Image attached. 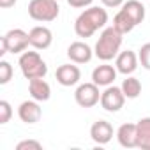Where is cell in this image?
Returning <instances> with one entry per match:
<instances>
[{
    "label": "cell",
    "instance_id": "obj_1",
    "mask_svg": "<svg viewBox=\"0 0 150 150\" xmlns=\"http://www.w3.org/2000/svg\"><path fill=\"white\" fill-rule=\"evenodd\" d=\"M108 23V13L101 7H88L85 9L74 23V32L80 37H92L99 28Z\"/></svg>",
    "mask_w": 150,
    "mask_h": 150
},
{
    "label": "cell",
    "instance_id": "obj_2",
    "mask_svg": "<svg viewBox=\"0 0 150 150\" xmlns=\"http://www.w3.org/2000/svg\"><path fill=\"white\" fill-rule=\"evenodd\" d=\"M122 35L115 27H110V28H104L103 34L99 35V41L96 42V50H94V55L104 62L115 58L120 51V46H122Z\"/></svg>",
    "mask_w": 150,
    "mask_h": 150
},
{
    "label": "cell",
    "instance_id": "obj_3",
    "mask_svg": "<svg viewBox=\"0 0 150 150\" xmlns=\"http://www.w3.org/2000/svg\"><path fill=\"white\" fill-rule=\"evenodd\" d=\"M20 69L23 76L30 81L35 78H44L48 74V65L37 51H25L20 57Z\"/></svg>",
    "mask_w": 150,
    "mask_h": 150
},
{
    "label": "cell",
    "instance_id": "obj_4",
    "mask_svg": "<svg viewBox=\"0 0 150 150\" xmlns=\"http://www.w3.org/2000/svg\"><path fill=\"white\" fill-rule=\"evenodd\" d=\"M60 6L57 0H30L28 16L35 21H53L58 18Z\"/></svg>",
    "mask_w": 150,
    "mask_h": 150
},
{
    "label": "cell",
    "instance_id": "obj_5",
    "mask_svg": "<svg viewBox=\"0 0 150 150\" xmlns=\"http://www.w3.org/2000/svg\"><path fill=\"white\" fill-rule=\"evenodd\" d=\"M28 44H30L28 34L25 30H21V28H13L2 37V51H0V55L21 53V51H25L28 48Z\"/></svg>",
    "mask_w": 150,
    "mask_h": 150
},
{
    "label": "cell",
    "instance_id": "obj_6",
    "mask_svg": "<svg viewBox=\"0 0 150 150\" xmlns=\"http://www.w3.org/2000/svg\"><path fill=\"white\" fill-rule=\"evenodd\" d=\"M125 96L122 92L120 87H106V90L101 94V106L110 111V113H117L124 108V103H125Z\"/></svg>",
    "mask_w": 150,
    "mask_h": 150
},
{
    "label": "cell",
    "instance_id": "obj_7",
    "mask_svg": "<svg viewBox=\"0 0 150 150\" xmlns=\"http://www.w3.org/2000/svg\"><path fill=\"white\" fill-rule=\"evenodd\" d=\"M74 99L81 108H92L101 101V94H99V85L92 83H83L76 88L74 92Z\"/></svg>",
    "mask_w": 150,
    "mask_h": 150
},
{
    "label": "cell",
    "instance_id": "obj_8",
    "mask_svg": "<svg viewBox=\"0 0 150 150\" xmlns=\"http://www.w3.org/2000/svg\"><path fill=\"white\" fill-rule=\"evenodd\" d=\"M81 78V71L74 64H64L57 69V81L62 87H72L76 85Z\"/></svg>",
    "mask_w": 150,
    "mask_h": 150
},
{
    "label": "cell",
    "instance_id": "obj_9",
    "mask_svg": "<svg viewBox=\"0 0 150 150\" xmlns=\"http://www.w3.org/2000/svg\"><path fill=\"white\" fill-rule=\"evenodd\" d=\"M18 117L25 124H35L42 117V110L39 106V101H23L18 108Z\"/></svg>",
    "mask_w": 150,
    "mask_h": 150
},
{
    "label": "cell",
    "instance_id": "obj_10",
    "mask_svg": "<svg viewBox=\"0 0 150 150\" xmlns=\"http://www.w3.org/2000/svg\"><path fill=\"white\" fill-rule=\"evenodd\" d=\"M92 48L87 44V42H81V41H76L72 42L69 48H67V57L71 58V62L74 64H87L92 60Z\"/></svg>",
    "mask_w": 150,
    "mask_h": 150
},
{
    "label": "cell",
    "instance_id": "obj_11",
    "mask_svg": "<svg viewBox=\"0 0 150 150\" xmlns=\"http://www.w3.org/2000/svg\"><path fill=\"white\" fill-rule=\"evenodd\" d=\"M28 37H30V46H34L35 50H46L53 42V34L48 27H34L28 32Z\"/></svg>",
    "mask_w": 150,
    "mask_h": 150
},
{
    "label": "cell",
    "instance_id": "obj_12",
    "mask_svg": "<svg viewBox=\"0 0 150 150\" xmlns=\"http://www.w3.org/2000/svg\"><path fill=\"white\" fill-rule=\"evenodd\" d=\"M117 69L113 65H108V64H103V65H97L94 71H92V81L99 87H110L115 80H117Z\"/></svg>",
    "mask_w": 150,
    "mask_h": 150
},
{
    "label": "cell",
    "instance_id": "obj_13",
    "mask_svg": "<svg viewBox=\"0 0 150 150\" xmlns=\"http://www.w3.org/2000/svg\"><path fill=\"white\" fill-rule=\"evenodd\" d=\"M90 138L97 143V145H106L111 141L113 138V125L106 120H97L94 122V125L90 127Z\"/></svg>",
    "mask_w": 150,
    "mask_h": 150
},
{
    "label": "cell",
    "instance_id": "obj_14",
    "mask_svg": "<svg viewBox=\"0 0 150 150\" xmlns=\"http://www.w3.org/2000/svg\"><path fill=\"white\" fill-rule=\"evenodd\" d=\"M138 55L131 50H125L122 53L117 55V60H115V65H117V71L125 74V76H129V74H132L138 67Z\"/></svg>",
    "mask_w": 150,
    "mask_h": 150
},
{
    "label": "cell",
    "instance_id": "obj_15",
    "mask_svg": "<svg viewBox=\"0 0 150 150\" xmlns=\"http://www.w3.org/2000/svg\"><path fill=\"white\" fill-rule=\"evenodd\" d=\"M117 138L124 148L138 146V125L136 124H122L117 131Z\"/></svg>",
    "mask_w": 150,
    "mask_h": 150
},
{
    "label": "cell",
    "instance_id": "obj_16",
    "mask_svg": "<svg viewBox=\"0 0 150 150\" xmlns=\"http://www.w3.org/2000/svg\"><path fill=\"white\" fill-rule=\"evenodd\" d=\"M28 92L32 96V99L42 103V101H48L51 97V88L50 85L44 81V78H35V80H30L28 81Z\"/></svg>",
    "mask_w": 150,
    "mask_h": 150
},
{
    "label": "cell",
    "instance_id": "obj_17",
    "mask_svg": "<svg viewBox=\"0 0 150 150\" xmlns=\"http://www.w3.org/2000/svg\"><path fill=\"white\" fill-rule=\"evenodd\" d=\"M122 11L134 21V25H139L145 20V6L139 0H127L122 6Z\"/></svg>",
    "mask_w": 150,
    "mask_h": 150
},
{
    "label": "cell",
    "instance_id": "obj_18",
    "mask_svg": "<svg viewBox=\"0 0 150 150\" xmlns=\"http://www.w3.org/2000/svg\"><path fill=\"white\" fill-rule=\"evenodd\" d=\"M138 148L150 150V117L138 120Z\"/></svg>",
    "mask_w": 150,
    "mask_h": 150
},
{
    "label": "cell",
    "instance_id": "obj_19",
    "mask_svg": "<svg viewBox=\"0 0 150 150\" xmlns=\"http://www.w3.org/2000/svg\"><path fill=\"white\" fill-rule=\"evenodd\" d=\"M122 92H124V96L127 97V99H136L139 94H141V83H139V80L138 78H134V76H127L124 81H122Z\"/></svg>",
    "mask_w": 150,
    "mask_h": 150
},
{
    "label": "cell",
    "instance_id": "obj_20",
    "mask_svg": "<svg viewBox=\"0 0 150 150\" xmlns=\"http://www.w3.org/2000/svg\"><path fill=\"white\" fill-rule=\"evenodd\" d=\"M113 27H115L120 34H129L136 25H134V21L120 9V11L115 14V18H113Z\"/></svg>",
    "mask_w": 150,
    "mask_h": 150
},
{
    "label": "cell",
    "instance_id": "obj_21",
    "mask_svg": "<svg viewBox=\"0 0 150 150\" xmlns=\"http://www.w3.org/2000/svg\"><path fill=\"white\" fill-rule=\"evenodd\" d=\"M13 78V65L6 60L0 62V85H7Z\"/></svg>",
    "mask_w": 150,
    "mask_h": 150
},
{
    "label": "cell",
    "instance_id": "obj_22",
    "mask_svg": "<svg viewBox=\"0 0 150 150\" xmlns=\"http://www.w3.org/2000/svg\"><path fill=\"white\" fill-rule=\"evenodd\" d=\"M138 58L141 62V67H145L146 71H150V42H146V44H143L139 48Z\"/></svg>",
    "mask_w": 150,
    "mask_h": 150
},
{
    "label": "cell",
    "instance_id": "obj_23",
    "mask_svg": "<svg viewBox=\"0 0 150 150\" xmlns=\"http://www.w3.org/2000/svg\"><path fill=\"white\" fill-rule=\"evenodd\" d=\"M13 117V108L7 101H0V124H7Z\"/></svg>",
    "mask_w": 150,
    "mask_h": 150
},
{
    "label": "cell",
    "instance_id": "obj_24",
    "mask_svg": "<svg viewBox=\"0 0 150 150\" xmlns=\"http://www.w3.org/2000/svg\"><path fill=\"white\" fill-rule=\"evenodd\" d=\"M41 148H42V145L35 139H25L16 145V150H41Z\"/></svg>",
    "mask_w": 150,
    "mask_h": 150
},
{
    "label": "cell",
    "instance_id": "obj_25",
    "mask_svg": "<svg viewBox=\"0 0 150 150\" xmlns=\"http://www.w3.org/2000/svg\"><path fill=\"white\" fill-rule=\"evenodd\" d=\"M94 0H67V4L71 7H76V9H83V7H90Z\"/></svg>",
    "mask_w": 150,
    "mask_h": 150
},
{
    "label": "cell",
    "instance_id": "obj_26",
    "mask_svg": "<svg viewBox=\"0 0 150 150\" xmlns=\"http://www.w3.org/2000/svg\"><path fill=\"white\" fill-rule=\"evenodd\" d=\"M101 2L106 6V7H118L124 4V0H101Z\"/></svg>",
    "mask_w": 150,
    "mask_h": 150
},
{
    "label": "cell",
    "instance_id": "obj_27",
    "mask_svg": "<svg viewBox=\"0 0 150 150\" xmlns=\"http://www.w3.org/2000/svg\"><path fill=\"white\" fill-rule=\"evenodd\" d=\"M16 4V0H0V7L2 9H9Z\"/></svg>",
    "mask_w": 150,
    "mask_h": 150
}]
</instances>
